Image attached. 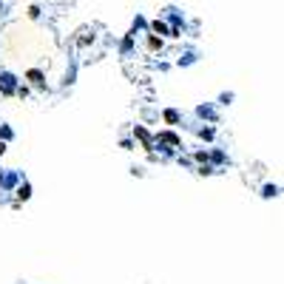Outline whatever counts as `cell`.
<instances>
[{"mask_svg":"<svg viewBox=\"0 0 284 284\" xmlns=\"http://www.w3.org/2000/svg\"><path fill=\"white\" fill-rule=\"evenodd\" d=\"M26 77H28V80H32V86H37V88H43V86H46L43 74H40V71H37V68H32V71H28V74H26Z\"/></svg>","mask_w":284,"mask_h":284,"instance_id":"7a4b0ae2","label":"cell"},{"mask_svg":"<svg viewBox=\"0 0 284 284\" xmlns=\"http://www.w3.org/2000/svg\"><path fill=\"white\" fill-rule=\"evenodd\" d=\"M134 136H136V140H142V142H145V148H151V134L145 131L142 125H136V128H134Z\"/></svg>","mask_w":284,"mask_h":284,"instance_id":"6da1fadb","label":"cell"},{"mask_svg":"<svg viewBox=\"0 0 284 284\" xmlns=\"http://www.w3.org/2000/svg\"><path fill=\"white\" fill-rule=\"evenodd\" d=\"M156 140H162V142H170V145H179V136H174V134H160Z\"/></svg>","mask_w":284,"mask_h":284,"instance_id":"3957f363","label":"cell"},{"mask_svg":"<svg viewBox=\"0 0 284 284\" xmlns=\"http://www.w3.org/2000/svg\"><path fill=\"white\" fill-rule=\"evenodd\" d=\"M276 194H278V188H276V185H267L264 188V196H267V199H270V196H276Z\"/></svg>","mask_w":284,"mask_h":284,"instance_id":"8992f818","label":"cell"},{"mask_svg":"<svg viewBox=\"0 0 284 284\" xmlns=\"http://www.w3.org/2000/svg\"><path fill=\"white\" fill-rule=\"evenodd\" d=\"M3 151H6V145H3V142H0V154H3Z\"/></svg>","mask_w":284,"mask_h":284,"instance_id":"52a82bcc","label":"cell"},{"mask_svg":"<svg viewBox=\"0 0 284 284\" xmlns=\"http://www.w3.org/2000/svg\"><path fill=\"white\" fill-rule=\"evenodd\" d=\"M18 196H20V199H28V196H32V188H28V185H20Z\"/></svg>","mask_w":284,"mask_h":284,"instance_id":"5b68a950","label":"cell"},{"mask_svg":"<svg viewBox=\"0 0 284 284\" xmlns=\"http://www.w3.org/2000/svg\"><path fill=\"white\" fill-rule=\"evenodd\" d=\"M165 120H168V122H179V114L174 108H168V111H165Z\"/></svg>","mask_w":284,"mask_h":284,"instance_id":"277c9868","label":"cell"}]
</instances>
